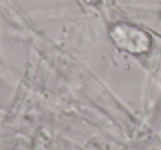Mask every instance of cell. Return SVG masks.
Returning <instances> with one entry per match:
<instances>
[{
    "mask_svg": "<svg viewBox=\"0 0 161 150\" xmlns=\"http://www.w3.org/2000/svg\"><path fill=\"white\" fill-rule=\"evenodd\" d=\"M113 39L120 47L134 53L146 51L149 45V39L142 31L127 25L115 28L113 31Z\"/></svg>",
    "mask_w": 161,
    "mask_h": 150,
    "instance_id": "1",
    "label": "cell"
}]
</instances>
